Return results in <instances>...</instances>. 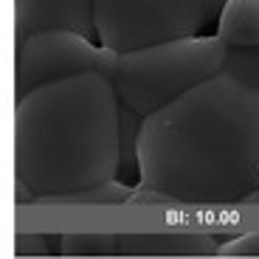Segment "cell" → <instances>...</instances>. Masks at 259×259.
<instances>
[{
  "instance_id": "obj_1",
  "label": "cell",
  "mask_w": 259,
  "mask_h": 259,
  "mask_svg": "<svg viewBox=\"0 0 259 259\" xmlns=\"http://www.w3.org/2000/svg\"><path fill=\"white\" fill-rule=\"evenodd\" d=\"M141 189L181 206L259 203V48L144 118Z\"/></svg>"
},
{
  "instance_id": "obj_2",
  "label": "cell",
  "mask_w": 259,
  "mask_h": 259,
  "mask_svg": "<svg viewBox=\"0 0 259 259\" xmlns=\"http://www.w3.org/2000/svg\"><path fill=\"white\" fill-rule=\"evenodd\" d=\"M121 102L110 79L84 73L46 84L14 107V178L37 197L118 181Z\"/></svg>"
},
{
  "instance_id": "obj_3",
  "label": "cell",
  "mask_w": 259,
  "mask_h": 259,
  "mask_svg": "<svg viewBox=\"0 0 259 259\" xmlns=\"http://www.w3.org/2000/svg\"><path fill=\"white\" fill-rule=\"evenodd\" d=\"M228 54L231 48L217 34L138 48L118 57L113 88L124 107L149 118L206 79L217 76L228 62Z\"/></svg>"
},
{
  "instance_id": "obj_4",
  "label": "cell",
  "mask_w": 259,
  "mask_h": 259,
  "mask_svg": "<svg viewBox=\"0 0 259 259\" xmlns=\"http://www.w3.org/2000/svg\"><path fill=\"white\" fill-rule=\"evenodd\" d=\"M226 0H96V37L104 48L130 54L217 28Z\"/></svg>"
},
{
  "instance_id": "obj_5",
  "label": "cell",
  "mask_w": 259,
  "mask_h": 259,
  "mask_svg": "<svg viewBox=\"0 0 259 259\" xmlns=\"http://www.w3.org/2000/svg\"><path fill=\"white\" fill-rule=\"evenodd\" d=\"M121 54L104 48L96 39H88L76 31H42L20 39L14 48V96L28 93L54 82L96 73L116 79Z\"/></svg>"
},
{
  "instance_id": "obj_6",
  "label": "cell",
  "mask_w": 259,
  "mask_h": 259,
  "mask_svg": "<svg viewBox=\"0 0 259 259\" xmlns=\"http://www.w3.org/2000/svg\"><path fill=\"white\" fill-rule=\"evenodd\" d=\"M14 39L42 31H76L96 39V0H14Z\"/></svg>"
},
{
  "instance_id": "obj_7",
  "label": "cell",
  "mask_w": 259,
  "mask_h": 259,
  "mask_svg": "<svg viewBox=\"0 0 259 259\" xmlns=\"http://www.w3.org/2000/svg\"><path fill=\"white\" fill-rule=\"evenodd\" d=\"M220 248L211 234H118L116 259H200L220 256Z\"/></svg>"
},
{
  "instance_id": "obj_8",
  "label": "cell",
  "mask_w": 259,
  "mask_h": 259,
  "mask_svg": "<svg viewBox=\"0 0 259 259\" xmlns=\"http://www.w3.org/2000/svg\"><path fill=\"white\" fill-rule=\"evenodd\" d=\"M214 34L237 51L259 48V0H226Z\"/></svg>"
},
{
  "instance_id": "obj_9",
  "label": "cell",
  "mask_w": 259,
  "mask_h": 259,
  "mask_svg": "<svg viewBox=\"0 0 259 259\" xmlns=\"http://www.w3.org/2000/svg\"><path fill=\"white\" fill-rule=\"evenodd\" d=\"M144 118L121 104V138H118V181L127 186H141V155H138V141H141Z\"/></svg>"
},
{
  "instance_id": "obj_10",
  "label": "cell",
  "mask_w": 259,
  "mask_h": 259,
  "mask_svg": "<svg viewBox=\"0 0 259 259\" xmlns=\"http://www.w3.org/2000/svg\"><path fill=\"white\" fill-rule=\"evenodd\" d=\"M133 192H136V186H127L121 181H110V183H102V186L82 189V192L37 197L34 206H118V203H130Z\"/></svg>"
},
{
  "instance_id": "obj_11",
  "label": "cell",
  "mask_w": 259,
  "mask_h": 259,
  "mask_svg": "<svg viewBox=\"0 0 259 259\" xmlns=\"http://www.w3.org/2000/svg\"><path fill=\"white\" fill-rule=\"evenodd\" d=\"M62 256L68 259H116L118 234H62Z\"/></svg>"
},
{
  "instance_id": "obj_12",
  "label": "cell",
  "mask_w": 259,
  "mask_h": 259,
  "mask_svg": "<svg viewBox=\"0 0 259 259\" xmlns=\"http://www.w3.org/2000/svg\"><path fill=\"white\" fill-rule=\"evenodd\" d=\"M14 253H17V259H42V256H54V248L48 234L20 231L17 240H14Z\"/></svg>"
},
{
  "instance_id": "obj_13",
  "label": "cell",
  "mask_w": 259,
  "mask_h": 259,
  "mask_svg": "<svg viewBox=\"0 0 259 259\" xmlns=\"http://www.w3.org/2000/svg\"><path fill=\"white\" fill-rule=\"evenodd\" d=\"M220 256L226 259H259V231H251V234H242V237H231V240L223 242L220 248Z\"/></svg>"
}]
</instances>
